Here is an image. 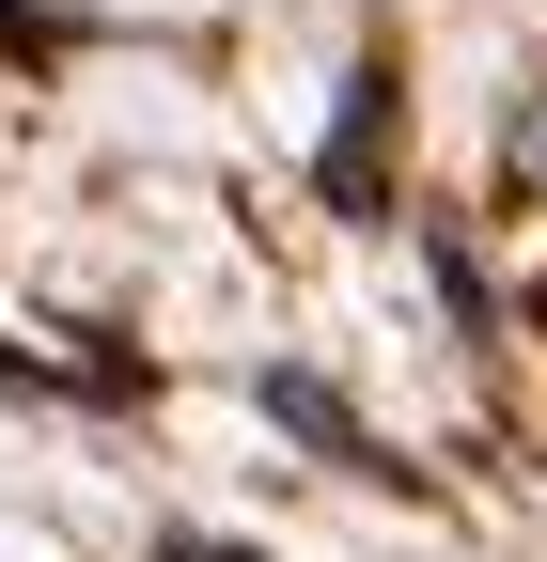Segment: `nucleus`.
Masks as SVG:
<instances>
[{"label":"nucleus","mask_w":547,"mask_h":562,"mask_svg":"<svg viewBox=\"0 0 547 562\" xmlns=\"http://www.w3.org/2000/svg\"><path fill=\"white\" fill-rule=\"evenodd\" d=\"M266 406H282V422H298V438H313V453H345V469H360V422H345V406H328L313 375H266Z\"/></svg>","instance_id":"obj_1"},{"label":"nucleus","mask_w":547,"mask_h":562,"mask_svg":"<svg viewBox=\"0 0 547 562\" xmlns=\"http://www.w3.org/2000/svg\"><path fill=\"white\" fill-rule=\"evenodd\" d=\"M501 172H516V188H547V94H516V125H501Z\"/></svg>","instance_id":"obj_2"},{"label":"nucleus","mask_w":547,"mask_h":562,"mask_svg":"<svg viewBox=\"0 0 547 562\" xmlns=\"http://www.w3.org/2000/svg\"><path fill=\"white\" fill-rule=\"evenodd\" d=\"M172 562H235V547H172Z\"/></svg>","instance_id":"obj_3"}]
</instances>
